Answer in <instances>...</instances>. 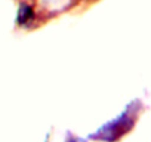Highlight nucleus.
I'll return each instance as SVG.
<instances>
[{"instance_id": "obj_1", "label": "nucleus", "mask_w": 151, "mask_h": 142, "mask_svg": "<svg viewBox=\"0 0 151 142\" xmlns=\"http://www.w3.org/2000/svg\"><path fill=\"white\" fill-rule=\"evenodd\" d=\"M139 110V101H133L132 104H129L126 107V110L116 117L114 120L108 121L107 124H104L96 133H93L91 138L93 139H101V141H107V142H113L116 139H119L123 133H126L135 123L136 118V113Z\"/></svg>"}, {"instance_id": "obj_2", "label": "nucleus", "mask_w": 151, "mask_h": 142, "mask_svg": "<svg viewBox=\"0 0 151 142\" xmlns=\"http://www.w3.org/2000/svg\"><path fill=\"white\" fill-rule=\"evenodd\" d=\"M18 16H19V22L21 24H27L28 19H31L34 16V14H33V9L28 5H21L19 12H18Z\"/></svg>"}, {"instance_id": "obj_3", "label": "nucleus", "mask_w": 151, "mask_h": 142, "mask_svg": "<svg viewBox=\"0 0 151 142\" xmlns=\"http://www.w3.org/2000/svg\"><path fill=\"white\" fill-rule=\"evenodd\" d=\"M68 142H76V141H73V139H71V141H68Z\"/></svg>"}]
</instances>
